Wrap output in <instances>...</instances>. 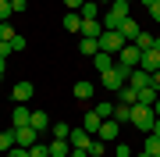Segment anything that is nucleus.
<instances>
[{"instance_id": "nucleus-1", "label": "nucleus", "mask_w": 160, "mask_h": 157, "mask_svg": "<svg viewBox=\"0 0 160 157\" xmlns=\"http://www.w3.org/2000/svg\"><path fill=\"white\" fill-rule=\"evenodd\" d=\"M153 122H157L153 107H146V104H135V107H132V125H135L139 132H153Z\"/></svg>"}, {"instance_id": "nucleus-2", "label": "nucleus", "mask_w": 160, "mask_h": 157, "mask_svg": "<svg viewBox=\"0 0 160 157\" xmlns=\"http://www.w3.org/2000/svg\"><path fill=\"white\" fill-rule=\"evenodd\" d=\"M139 64H142V50H139L135 43H125V47H121V54H118V68L132 71V68H139Z\"/></svg>"}, {"instance_id": "nucleus-3", "label": "nucleus", "mask_w": 160, "mask_h": 157, "mask_svg": "<svg viewBox=\"0 0 160 157\" xmlns=\"http://www.w3.org/2000/svg\"><path fill=\"white\" fill-rule=\"evenodd\" d=\"M100 79H103V89H110V93H118L121 86H125V79H128V71L125 68H110V71H100Z\"/></svg>"}, {"instance_id": "nucleus-4", "label": "nucleus", "mask_w": 160, "mask_h": 157, "mask_svg": "<svg viewBox=\"0 0 160 157\" xmlns=\"http://www.w3.org/2000/svg\"><path fill=\"white\" fill-rule=\"evenodd\" d=\"M121 47H125V36L103 29V36H100V50H103V54H121Z\"/></svg>"}, {"instance_id": "nucleus-5", "label": "nucleus", "mask_w": 160, "mask_h": 157, "mask_svg": "<svg viewBox=\"0 0 160 157\" xmlns=\"http://www.w3.org/2000/svg\"><path fill=\"white\" fill-rule=\"evenodd\" d=\"M36 143H39V132H36L32 125L14 128V146H25V150H29V146H36Z\"/></svg>"}, {"instance_id": "nucleus-6", "label": "nucleus", "mask_w": 160, "mask_h": 157, "mask_svg": "<svg viewBox=\"0 0 160 157\" xmlns=\"http://www.w3.org/2000/svg\"><path fill=\"white\" fill-rule=\"evenodd\" d=\"M71 146H75V150H89V146H92V132H86V128H71Z\"/></svg>"}, {"instance_id": "nucleus-7", "label": "nucleus", "mask_w": 160, "mask_h": 157, "mask_svg": "<svg viewBox=\"0 0 160 157\" xmlns=\"http://www.w3.org/2000/svg\"><path fill=\"white\" fill-rule=\"evenodd\" d=\"M118 132H121V125L114 122V118H107V122L100 125V132H96V139H103V143H110V139H118Z\"/></svg>"}, {"instance_id": "nucleus-8", "label": "nucleus", "mask_w": 160, "mask_h": 157, "mask_svg": "<svg viewBox=\"0 0 160 157\" xmlns=\"http://www.w3.org/2000/svg\"><path fill=\"white\" fill-rule=\"evenodd\" d=\"M32 93H36V86H32V82H18V86L11 89L14 104H25V100H32Z\"/></svg>"}, {"instance_id": "nucleus-9", "label": "nucleus", "mask_w": 160, "mask_h": 157, "mask_svg": "<svg viewBox=\"0 0 160 157\" xmlns=\"http://www.w3.org/2000/svg\"><path fill=\"white\" fill-rule=\"evenodd\" d=\"M139 68L153 75V71L160 68V50H142V64H139Z\"/></svg>"}, {"instance_id": "nucleus-10", "label": "nucleus", "mask_w": 160, "mask_h": 157, "mask_svg": "<svg viewBox=\"0 0 160 157\" xmlns=\"http://www.w3.org/2000/svg\"><path fill=\"white\" fill-rule=\"evenodd\" d=\"M142 32L139 29V22L135 18H125V22H121V36H125V43H135V36Z\"/></svg>"}, {"instance_id": "nucleus-11", "label": "nucleus", "mask_w": 160, "mask_h": 157, "mask_svg": "<svg viewBox=\"0 0 160 157\" xmlns=\"http://www.w3.org/2000/svg\"><path fill=\"white\" fill-rule=\"evenodd\" d=\"M100 125H103V118H100L96 111L89 107V111H86V118H82V128H86V132H92V136H96V132H100Z\"/></svg>"}, {"instance_id": "nucleus-12", "label": "nucleus", "mask_w": 160, "mask_h": 157, "mask_svg": "<svg viewBox=\"0 0 160 157\" xmlns=\"http://www.w3.org/2000/svg\"><path fill=\"white\" fill-rule=\"evenodd\" d=\"M82 36H86V39H100V36H103V22H100V18L82 22Z\"/></svg>"}, {"instance_id": "nucleus-13", "label": "nucleus", "mask_w": 160, "mask_h": 157, "mask_svg": "<svg viewBox=\"0 0 160 157\" xmlns=\"http://www.w3.org/2000/svg\"><path fill=\"white\" fill-rule=\"evenodd\" d=\"M132 107L135 104H114V122L118 125H132Z\"/></svg>"}, {"instance_id": "nucleus-14", "label": "nucleus", "mask_w": 160, "mask_h": 157, "mask_svg": "<svg viewBox=\"0 0 160 157\" xmlns=\"http://www.w3.org/2000/svg\"><path fill=\"white\" fill-rule=\"evenodd\" d=\"M50 157H68L71 154V139H50Z\"/></svg>"}, {"instance_id": "nucleus-15", "label": "nucleus", "mask_w": 160, "mask_h": 157, "mask_svg": "<svg viewBox=\"0 0 160 157\" xmlns=\"http://www.w3.org/2000/svg\"><path fill=\"white\" fill-rule=\"evenodd\" d=\"M11 122H14V128H22V125H29V122H32V111L18 104V107L11 111Z\"/></svg>"}, {"instance_id": "nucleus-16", "label": "nucleus", "mask_w": 160, "mask_h": 157, "mask_svg": "<svg viewBox=\"0 0 160 157\" xmlns=\"http://www.w3.org/2000/svg\"><path fill=\"white\" fill-rule=\"evenodd\" d=\"M128 79H132L128 86H135V89H146V86H149V71H142V68H132Z\"/></svg>"}, {"instance_id": "nucleus-17", "label": "nucleus", "mask_w": 160, "mask_h": 157, "mask_svg": "<svg viewBox=\"0 0 160 157\" xmlns=\"http://www.w3.org/2000/svg\"><path fill=\"white\" fill-rule=\"evenodd\" d=\"M61 22H64V29H68V32H78V36H82V14H78V11H68Z\"/></svg>"}, {"instance_id": "nucleus-18", "label": "nucleus", "mask_w": 160, "mask_h": 157, "mask_svg": "<svg viewBox=\"0 0 160 157\" xmlns=\"http://www.w3.org/2000/svg\"><path fill=\"white\" fill-rule=\"evenodd\" d=\"M78 14H82V22H92V18H100V4H96V0H86Z\"/></svg>"}, {"instance_id": "nucleus-19", "label": "nucleus", "mask_w": 160, "mask_h": 157, "mask_svg": "<svg viewBox=\"0 0 160 157\" xmlns=\"http://www.w3.org/2000/svg\"><path fill=\"white\" fill-rule=\"evenodd\" d=\"M78 50L86 54V57H96V54H100V39H86V36H82V39H78Z\"/></svg>"}, {"instance_id": "nucleus-20", "label": "nucleus", "mask_w": 160, "mask_h": 157, "mask_svg": "<svg viewBox=\"0 0 160 157\" xmlns=\"http://www.w3.org/2000/svg\"><path fill=\"white\" fill-rule=\"evenodd\" d=\"M92 64H96V71H110V68H114V64H118V61H114V57H110V54H103V50H100V54H96V57H92Z\"/></svg>"}, {"instance_id": "nucleus-21", "label": "nucleus", "mask_w": 160, "mask_h": 157, "mask_svg": "<svg viewBox=\"0 0 160 157\" xmlns=\"http://www.w3.org/2000/svg\"><path fill=\"white\" fill-rule=\"evenodd\" d=\"M118 93H121L118 104H139V89H135V86H121Z\"/></svg>"}, {"instance_id": "nucleus-22", "label": "nucleus", "mask_w": 160, "mask_h": 157, "mask_svg": "<svg viewBox=\"0 0 160 157\" xmlns=\"http://www.w3.org/2000/svg\"><path fill=\"white\" fill-rule=\"evenodd\" d=\"M89 97H92V82L78 79V82H75V100H89Z\"/></svg>"}, {"instance_id": "nucleus-23", "label": "nucleus", "mask_w": 160, "mask_h": 157, "mask_svg": "<svg viewBox=\"0 0 160 157\" xmlns=\"http://www.w3.org/2000/svg\"><path fill=\"white\" fill-rule=\"evenodd\" d=\"M50 132H53V139H71V125H68V122L50 125Z\"/></svg>"}, {"instance_id": "nucleus-24", "label": "nucleus", "mask_w": 160, "mask_h": 157, "mask_svg": "<svg viewBox=\"0 0 160 157\" xmlns=\"http://www.w3.org/2000/svg\"><path fill=\"white\" fill-rule=\"evenodd\" d=\"M29 125L43 136V132H46V111H32V122H29Z\"/></svg>"}, {"instance_id": "nucleus-25", "label": "nucleus", "mask_w": 160, "mask_h": 157, "mask_svg": "<svg viewBox=\"0 0 160 157\" xmlns=\"http://www.w3.org/2000/svg\"><path fill=\"white\" fill-rule=\"evenodd\" d=\"M153 39H157L153 32H139V36H135V47H139V50H153Z\"/></svg>"}, {"instance_id": "nucleus-26", "label": "nucleus", "mask_w": 160, "mask_h": 157, "mask_svg": "<svg viewBox=\"0 0 160 157\" xmlns=\"http://www.w3.org/2000/svg\"><path fill=\"white\" fill-rule=\"evenodd\" d=\"M160 93H157V89L153 86H146V89H139V104H146V107H153V100H157Z\"/></svg>"}, {"instance_id": "nucleus-27", "label": "nucleus", "mask_w": 160, "mask_h": 157, "mask_svg": "<svg viewBox=\"0 0 160 157\" xmlns=\"http://www.w3.org/2000/svg\"><path fill=\"white\" fill-rule=\"evenodd\" d=\"M14 146V128H7V132H0V154H7Z\"/></svg>"}, {"instance_id": "nucleus-28", "label": "nucleus", "mask_w": 160, "mask_h": 157, "mask_svg": "<svg viewBox=\"0 0 160 157\" xmlns=\"http://www.w3.org/2000/svg\"><path fill=\"white\" fill-rule=\"evenodd\" d=\"M92 111H96V114L103 118V122H107V118H114V104H110V100H103V104H96Z\"/></svg>"}, {"instance_id": "nucleus-29", "label": "nucleus", "mask_w": 160, "mask_h": 157, "mask_svg": "<svg viewBox=\"0 0 160 157\" xmlns=\"http://www.w3.org/2000/svg\"><path fill=\"white\" fill-rule=\"evenodd\" d=\"M14 36H18V32H14V25H11V22H0V39H7V43H11Z\"/></svg>"}, {"instance_id": "nucleus-30", "label": "nucleus", "mask_w": 160, "mask_h": 157, "mask_svg": "<svg viewBox=\"0 0 160 157\" xmlns=\"http://www.w3.org/2000/svg\"><path fill=\"white\" fill-rule=\"evenodd\" d=\"M29 154L32 157H50V146H46V143H36V146H29Z\"/></svg>"}, {"instance_id": "nucleus-31", "label": "nucleus", "mask_w": 160, "mask_h": 157, "mask_svg": "<svg viewBox=\"0 0 160 157\" xmlns=\"http://www.w3.org/2000/svg\"><path fill=\"white\" fill-rule=\"evenodd\" d=\"M103 150H107V143H103V139H92V146H89V154H92V157H103Z\"/></svg>"}, {"instance_id": "nucleus-32", "label": "nucleus", "mask_w": 160, "mask_h": 157, "mask_svg": "<svg viewBox=\"0 0 160 157\" xmlns=\"http://www.w3.org/2000/svg\"><path fill=\"white\" fill-rule=\"evenodd\" d=\"M14 11H11V0H0V22H7Z\"/></svg>"}, {"instance_id": "nucleus-33", "label": "nucleus", "mask_w": 160, "mask_h": 157, "mask_svg": "<svg viewBox=\"0 0 160 157\" xmlns=\"http://www.w3.org/2000/svg\"><path fill=\"white\" fill-rule=\"evenodd\" d=\"M7 157H32V154L25 150V146H11V150H7Z\"/></svg>"}, {"instance_id": "nucleus-34", "label": "nucleus", "mask_w": 160, "mask_h": 157, "mask_svg": "<svg viewBox=\"0 0 160 157\" xmlns=\"http://www.w3.org/2000/svg\"><path fill=\"white\" fill-rule=\"evenodd\" d=\"M114 157H132V150H128V143H118V146H114Z\"/></svg>"}, {"instance_id": "nucleus-35", "label": "nucleus", "mask_w": 160, "mask_h": 157, "mask_svg": "<svg viewBox=\"0 0 160 157\" xmlns=\"http://www.w3.org/2000/svg\"><path fill=\"white\" fill-rule=\"evenodd\" d=\"M11 54H14V47H11L7 39H0V57H11Z\"/></svg>"}, {"instance_id": "nucleus-36", "label": "nucleus", "mask_w": 160, "mask_h": 157, "mask_svg": "<svg viewBox=\"0 0 160 157\" xmlns=\"http://www.w3.org/2000/svg\"><path fill=\"white\" fill-rule=\"evenodd\" d=\"M25 7H29V0H11V11H14V14H22Z\"/></svg>"}, {"instance_id": "nucleus-37", "label": "nucleus", "mask_w": 160, "mask_h": 157, "mask_svg": "<svg viewBox=\"0 0 160 157\" xmlns=\"http://www.w3.org/2000/svg\"><path fill=\"white\" fill-rule=\"evenodd\" d=\"M149 18H153V22H160V0H157V4H149Z\"/></svg>"}, {"instance_id": "nucleus-38", "label": "nucleus", "mask_w": 160, "mask_h": 157, "mask_svg": "<svg viewBox=\"0 0 160 157\" xmlns=\"http://www.w3.org/2000/svg\"><path fill=\"white\" fill-rule=\"evenodd\" d=\"M149 86H153V89H157V93H160V68L153 71V75H149Z\"/></svg>"}, {"instance_id": "nucleus-39", "label": "nucleus", "mask_w": 160, "mask_h": 157, "mask_svg": "<svg viewBox=\"0 0 160 157\" xmlns=\"http://www.w3.org/2000/svg\"><path fill=\"white\" fill-rule=\"evenodd\" d=\"M64 4H68V11H82V4H86V0H64Z\"/></svg>"}, {"instance_id": "nucleus-40", "label": "nucleus", "mask_w": 160, "mask_h": 157, "mask_svg": "<svg viewBox=\"0 0 160 157\" xmlns=\"http://www.w3.org/2000/svg\"><path fill=\"white\" fill-rule=\"evenodd\" d=\"M153 114H157V118H160V97H157V100H153Z\"/></svg>"}, {"instance_id": "nucleus-41", "label": "nucleus", "mask_w": 160, "mask_h": 157, "mask_svg": "<svg viewBox=\"0 0 160 157\" xmlns=\"http://www.w3.org/2000/svg\"><path fill=\"white\" fill-rule=\"evenodd\" d=\"M153 136H160V118H157V122H153Z\"/></svg>"}, {"instance_id": "nucleus-42", "label": "nucleus", "mask_w": 160, "mask_h": 157, "mask_svg": "<svg viewBox=\"0 0 160 157\" xmlns=\"http://www.w3.org/2000/svg\"><path fill=\"white\" fill-rule=\"evenodd\" d=\"M96 4H103V7H110V4H114V0H96Z\"/></svg>"}, {"instance_id": "nucleus-43", "label": "nucleus", "mask_w": 160, "mask_h": 157, "mask_svg": "<svg viewBox=\"0 0 160 157\" xmlns=\"http://www.w3.org/2000/svg\"><path fill=\"white\" fill-rule=\"evenodd\" d=\"M153 50H160V36H157V39H153Z\"/></svg>"}, {"instance_id": "nucleus-44", "label": "nucleus", "mask_w": 160, "mask_h": 157, "mask_svg": "<svg viewBox=\"0 0 160 157\" xmlns=\"http://www.w3.org/2000/svg\"><path fill=\"white\" fill-rule=\"evenodd\" d=\"M4 61H7V57H0V75H4Z\"/></svg>"}, {"instance_id": "nucleus-45", "label": "nucleus", "mask_w": 160, "mask_h": 157, "mask_svg": "<svg viewBox=\"0 0 160 157\" xmlns=\"http://www.w3.org/2000/svg\"><path fill=\"white\" fill-rule=\"evenodd\" d=\"M135 157H153V154H146V150H142V154H135Z\"/></svg>"}, {"instance_id": "nucleus-46", "label": "nucleus", "mask_w": 160, "mask_h": 157, "mask_svg": "<svg viewBox=\"0 0 160 157\" xmlns=\"http://www.w3.org/2000/svg\"><path fill=\"white\" fill-rule=\"evenodd\" d=\"M142 4H146V7H149V4H157V0H142Z\"/></svg>"}, {"instance_id": "nucleus-47", "label": "nucleus", "mask_w": 160, "mask_h": 157, "mask_svg": "<svg viewBox=\"0 0 160 157\" xmlns=\"http://www.w3.org/2000/svg\"><path fill=\"white\" fill-rule=\"evenodd\" d=\"M125 4H132V0H125Z\"/></svg>"}, {"instance_id": "nucleus-48", "label": "nucleus", "mask_w": 160, "mask_h": 157, "mask_svg": "<svg viewBox=\"0 0 160 157\" xmlns=\"http://www.w3.org/2000/svg\"><path fill=\"white\" fill-rule=\"evenodd\" d=\"M86 157H92V154H86Z\"/></svg>"}]
</instances>
